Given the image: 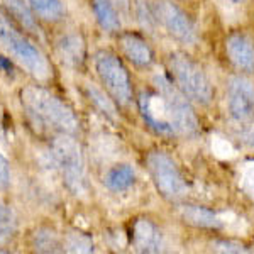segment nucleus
I'll return each instance as SVG.
<instances>
[{"mask_svg":"<svg viewBox=\"0 0 254 254\" xmlns=\"http://www.w3.org/2000/svg\"><path fill=\"white\" fill-rule=\"evenodd\" d=\"M146 166L159 195L166 200H178L185 193L187 187L176 163L163 151H151L146 158Z\"/></svg>","mask_w":254,"mask_h":254,"instance_id":"obj_7","label":"nucleus"},{"mask_svg":"<svg viewBox=\"0 0 254 254\" xmlns=\"http://www.w3.org/2000/svg\"><path fill=\"white\" fill-rule=\"evenodd\" d=\"M0 66H2L3 69H5L7 73H10L9 69H12V64H10V61H9V60H5V58H0Z\"/></svg>","mask_w":254,"mask_h":254,"instance_id":"obj_28","label":"nucleus"},{"mask_svg":"<svg viewBox=\"0 0 254 254\" xmlns=\"http://www.w3.org/2000/svg\"><path fill=\"white\" fill-rule=\"evenodd\" d=\"M231 2H236V3H239V2H243V0H231Z\"/></svg>","mask_w":254,"mask_h":254,"instance_id":"obj_29","label":"nucleus"},{"mask_svg":"<svg viewBox=\"0 0 254 254\" xmlns=\"http://www.w3.org/2000/svg\"><path fill=\"white\" fill-rule=\"evenodd\" d=\"M87 93H88L90 102H92L105 117L110 119V121H117V109H116V104L112 102V98H109L102 90H98L97 87H93V85H87Z\"/></svg>","mask_w":254,"mask_h":254,"instance_id":"obj_20","label":"nucleus"},{"mask_svg":"<svg viewBox=\"0 0 254 254\" xmlns=\"http://www.w3.org/2000/svg\"><path fill=\"white\" fill-rule=\"evenodd\" d=\"M154 87L165 97L168 112H170V119L176 136H187V137L196 136L200 126H198V119H196L193 109L190 105V98L176 87L175 81H171L163 73L154 76Z\"/></svg>","mask_w":254,"mask_h":254,"instance_id":"obj_4","label":"nucleus"},{"mask_svg":"<svg viewBox=\"0 0 254 254\" xmlns=\"http://www.w3.org/2000/svg\"><path fill=\"white\" fill-rule=\"evenodd\" d=\"M168 68L176 87L190 98V102H195L198 105L210 104L214 98V87L207 73L190 56L183 53H171L168 58Z\"/></svg>","mask_w":254,"mask_h":254,"instance_id":"obj_3","label":"nucleus"},{"mask_svg":"<svg viewBox=\"0 0 254 254\" xmlns=\"http://www.w3.org/2000/svg\"><path fill=\"white\" fill-rule=\"evenodd\" d=\"M241 185L249 195L254 196V161L246 163L241 171Z\"/></svg>","mask_w":254,"mask_h":254,"instance_id":"obj_23","label":"nucleus"},{"mask_svg":"<svg viewBox=\"0 0 254 254\" xmlns=\"http://www.w3.org/2000/svg\"><path fill=\"white\" fill-rule=\"evenodd\" d=\"M225 53L231 63L243 71H254V44L248 36L236 32L225 39Z\"/></svg>","mask_w":254,"mask_h":254,"instance_id":"obj_11","label":"nucleus"},{"mask_svg":"<svg viewBox=\"0 0 254 254\" xmlns=\"http://www.w3.org/2000/svg\"><path fill=\"white\" fill-rule=\"evenodd\" d=\"M7 7V12L9 15H12V19L19 24V27L26 31H39L38 29V24H36V19L32 17L31 10L24 5L22 0H3Z\"/></svg>","mask_w":254,"mask_h":254,"instance_id":"obj_19","label":"nucleus"},{"mask_svg":"<svg viewBox=\"0 0 254 254\" xmlns=\"http://www.w3.org/2000/svg\"><path fill=\"white\" fill-rule=\"evenodd\" d=\"M92 7H93V14H95L102 29L109 32L121 29L122 26L121 15H119L114 0H92Z\"/></svg>","mask_w":254,"mask_h":254,"instance_id":"obj_16","label":"nucleus"},{"mask_svg":"<svg viewBox=\"0 0 254 254\" xmlns=\"http://www.w3.org/2000/svg\"><path fill=\"white\" fill-rule=\"evenodd\" d=\"M121 48L126 58L137 66H149L153 63V51H151L149 44L142 38H139L137 34H132V32L122 34Z\"/></svg>","mask_w":254,"mask_h":254,"instance_id":"obj_14","label":"nucleus"},{"mask_svg":"<svg viewBox=\"0 0 254 254\" xmlns=\"http://www.w3.org/2000/svg\"><path fill=\"white\" fill-rule=\"evenodd\" d=\"M137 104L144 122L154 132L163 134V136H176L170 119V112H168L165 97L158 90L156 92H142Z\"/></svg>","mask_w":254,"mask_h":254,"instance_id":"obj_10","label":"nucleus"},{"mask_svg":"<svg viewBox=\"0 0 254 254\" xmlns=\"http://www.w3.org/2000/svg\"><path fill=\"white\" fill-rule=\"evenodd\" d=\"M134 180H136V173H134L132 166H129V165L112 166L104 176L105 187L112 191L127 190V188H130L134 185Z\"/></svg>","mask_w":254,"mask_h":254,"instance_id":"obj_17","label":"nucleus"},{"mask_svg":"<svg viewBox=\"0 0 254 254\" xmlns=\"http://www.w3.org/2000/svg\"><path fill=\"white\" fill-rule=\"evenodd\" d=\"M229 114L239 124L253 121L254 117V85L244 76H231L227 81Z\"/></svg>","mask_w":254,"mask_h":254,"instance_id":"obj_9","label":"nucleus"},{"mask_svg":"<svg viewBox=\"0 0 254 254\" xmlns=\"http://www.w3.org/2000/svg\"><path fill=\"white\" fill-rule=\"evenodd\" d=\"M80 239V232L78 234H71L69 236V239H68V248H69V251H92V243H83L81 244V241Z\"/></svg>","mask_w":254,"mask_h":254,"instance_id":"obj_25","label":"nucleus"},{"mask_svg":"<svg viewBox=\"0 0 254 254\" xmlns=\"http://www.w3.org/2000/svg\"><path fill=\"white\" fill-rule=\"evenodd\" d=\"M178 215L185 224L198 229H220L224 224L222 217L214 210L193 203H183L178 207Z\"/></svg>","mask_w":254,"mask_h":254,"instance_id":"obj_12","label":"nucleus"},{"mask_svg":"<svg viewBox=\"0 0 254 254\" xmlns=\"http://www.w3.org/2000/svg\"><path fill=\"white\" fill-rule=\"evenodd\" d=\"M215 251H222V253H244V246L239 243H232V241H217L214 243Z\"/></svg>","mask_w":254,"mask_h":254,"instance_id":"obj_24","label":"nucleus"},{"mask_svg":"<svg viewBox=\"0 0 254 254\" xmlns=\"http://www.w3.org/2000/svg\"><path fill=\"white\" fill-rule=\"evenodd\" d=\"M20 100L27 114L39 124L63 134H75L78 130V119L71 107L49 90L43 87H27L20 93Z\"/></svg>","mask_w":254,"mask_h":254,"instance_id":"obj_1","label":"nucleus"},{"mask_svg":"<svg viewBox=\"0 0 254 254\" xmlns=\"http://www.w3.org/2000/svg\"><path fill=\"white\" fill-rule=\"evenodd\" d=\"M154 20L165 29L171 38L183 44H193L196 32L191 19L171 0H154L151 3Z\"/></svg>","mask_w":254,"mask_h":254,"instance_id":"obj_8","label":"nucleus"},{"mask_svg":"<svg viewBox=\"0 0 254 254\" xmlns=\"http://www.w3.org/2000/svg\"><path fill=\"white\" fill-rule=\"evenodd\" d=\"M132 244L141 253H158L161 249V234L151 220L139 219L132 225Z\"/></svg>","mask_w":254,"mask_h":254,"instance_id":"obj_13","label":"nucleus"},{"mask_svg":"<svg viewBox=\"0 0 254 254\" xmlns=\"http://www.w3.org/2000/svg\"><path fill=\"white\" fill-rule=\"evenodd\" d=\"M60 58L66 64L80 66L85 60V43L78 34H66L56 43Z\"/></svg>","mask_w":254,"mask_h":254,"instance_id":"obj_15","label":"nucleus"},{"mask_svg":"<svg viewBox=\"0 0 254 254\" xmlns=\"http://www.w3.org/2000/svg\"><path fill=\"white\" fill-rule=\"evenodd\" d=\"M95 69L114 102H117L119 105L129 104L132 98V87L129 73L121 58L110 51H98L95 55Z\"/></svg>","mask_w":254,"mask_h":254,"instance_id":"obj_6","label":"nucleus"},{"mask_svg":"<svg viewBox=\"0 0 254 254\" xmlns=\"http://www.w3.org/2000/svg\"><path fill=\"white\" fill-rule=\"evenodd\" d=\"M244 142L248 146L254 147V124H251L248 129L244 130Z\"/></svg>","mask_w":254,"mask_h":254,"instance_id":"obj_27","label":"nucleus"},{"mask_svg":"<svg viewBox=\"0 0 254 254\" xmlns=\"http://www.w3.org/2000/svg\"><path fill=\"white\" fill-rule=\"evenodd\" d=\"M15 231L14 214L5 203L0 202V244H5Z\"/></svg>","mask_w":254,"mask_h":254,"instance_id":"obj_21","label":"nucleus"},{"mask_svg":"<svg viewBox=\"0 0 254 254\" xmlns=\"http://www.w3.org/2000/svg\"><path fill=\"white\" fill-rule=\"evenodd\" d=\"M10 182V170L7 159L0 154V188H5Z\"/></svg>","mask_w":254,"mask_h":254,"instance_id":"obj_26","label":"nucleus"},{"mask_svg":"<svg viewBox=\"0 0 254 254\" xmlns=\"http://www.w3.org/2000/svg\"><path fill=\"white\" fill-rule=\"evenodd\" d=\"M0 44L14 60L39 81H48L53 76V68L43 51L22 32L9 14L0 10Z\"/></svg>","mask_w":254,"mask_h":254,"instance_id":"obj_2","label":"nucleus"},{"mask_svg":"<svg viewBox=\"0 0 254 254\" xmlns=\"http://www.w3.org/2000/svg\"><path fill=\"white\" fill-rule=\"evenodd\" d=\"M53 158L63 173L64 183L75 195H83L87 191L85 182V161L83 153L73 134H63L53 141Z\"/></svg>","mask_w":254,"mask_h":254,"instance_id":"obj_5","label":"nucleus"},{"mask_svg":"<svg viewBox=\"0 0 254 254\" xmlns=\"http://www.w3.org/2000/svg\"><path fill=\"white\" fill-rule=\"evenodd\" d=\"M46 239H43V236L39 232H36V249L39 251H58L60 248V239L55 232H49V231H43Z\"/></svg>","mask_w":254,"mask_h":254,"instance_id":"obj_22","label":"nucleus"},{"mask_svg":"<svg viewBox=\"0 0 254 254\" xmlns=\"http://www.w3.org/2000/svg\"><path fill=\"white\" fill-rule=\"evenodd\" d=\"M32 12L39 19L56 22L64 15V5L61 0H29Z\"/></svg>","mask_w":254,"mask_h":254,"instance_id":"obj_18","label":"nucleus"}]
</instances>
